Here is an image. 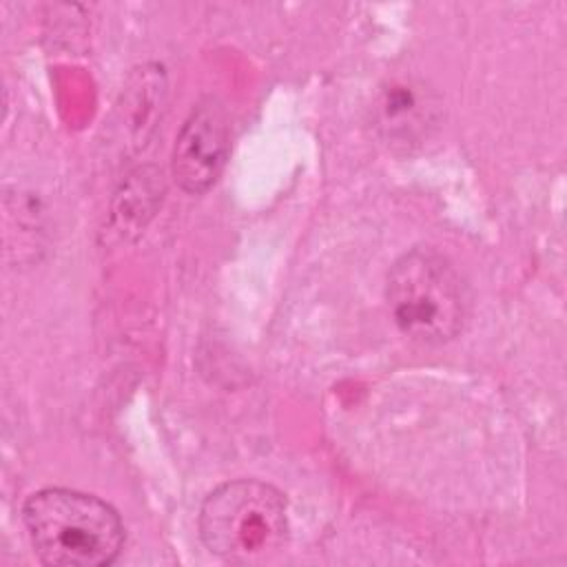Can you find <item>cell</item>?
I'll use <instances>...</instances> for the list:
<instances>
[{"instance_id": "1", "label": "cell", "mask_w": 567, "mask_h": 567, "mask_svg": "<svg viewBox=\"0 0 567 567\" xmlns=\"http://www.w3.org/2000/svg\"><path fill=\"white\" fill-rule=\"evenodd\" d=\"M35 556L51 567H104L124 547L120 514L102 498L69 487H44L22 505Z\"/></svg>"}, {"instance_id": "2", "label": "cell", "mask_w": 567, "mask_h": 567, "mask_svg": "<svg viewBox=\"0 0 567 567\" xmlns=\"http://www.w3.org/2000/svg\"><path fill=\"white\" fill-rule=\"evenodd\" d=\"M385 299L396 328L412 341L456 339L472 315V292L456 266L432 248H412L390 268Z\"/></svg>"}, {"instance_id": "3", "label": "cell", "mask_w": 567, "mask_h": 567, "mask_svg": "<svg viewBox=\"0 0 567 567\" xmlns=\"http://www.w3.org/2000/svg\"><path fill=\"white\" fill-rule=\"evenodd\" d=\"M197 527L206 549L221 560L257 563L284 547L288 503L270 483L228 481L204 498Z\"/></svg>"}, {"instance_id": "4", "label": "cell", "mask_w": 567, "mask_h": 567, "mask_svg": "<svg viewBox=\"0 0 567 567\" xmlns=\"http://www.w3.org/2000/svg\"><path fill=\"white\" fill-rule=\"evenodd\" d=\"M230 128L224 106L204 97L184 120L173 148V177L188 195L208 193L226 168Z\"/></svg>"}]
</instances>
